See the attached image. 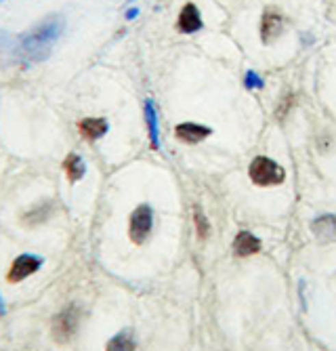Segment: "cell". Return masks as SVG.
Returning <instances> with one entry per match:
<instances>
[{
  "mask_svg": "<svg viewBox=\"0 0 336 351\" xmlns=\"http://www.w3.org/2000/svg\"><path fill=\"white\" fill-rule=\"evenodd\" d=\"M135 349H137V341L131 328L116 332L105 345V351H135Z\"/></svg>",
  "mask_w": 336,
  "mask_h": 351,
  "instance_id": "cell-12",
  "label": "cell"
},
{
  "mask_svg": "<svg viewBox=\"0 0 336 351\" xmlns=\"http://www.w3.org/2000/svg\"><path fill=\"white\" fill-rule=\"evenodd\" d=\"M194 223H196V232H198L200 240H206L208 234H210V223H208V219L204 217L202 208H196V210H194Z\"/></svg>",
  "mask_w": 336,
  "mask_h": 351,
  "instance_id": "cell-15",
  "label": "cell"
},
{
  "mask_svg": "<svg viewBox=\"0 0 336 351\" xmlns=\"http://www.w3.org/2000/svg\"><path fill=\"white\" fill-rule=\"evenodd\" d=\"M78 129H80V135L84 139L97 141L109 131V124H107L105 118H84V120L78 122Z\"/></svg>",
  "mask_w": 336,
  "mask_h": 351,
  "instance_id": "cell-9",
  "label": "cell"
},
{
  "mask_svg": "<svg viewBox=\"0 0 336 351\" xmlns=\"http://www.w3.org/2000/svg\"><path fill=\"white\" fill-rule=\"evenodd\" d=\"M210 129L204 124H196V122H181L177 129H175V135L179 141L188 143V145H196L200 141H204L206 137H210Z\"/></svg>",
  "mask_w": 336,
  "mask_h": 351,
  "instance_id": "cell-7",
  "label": "cell"
},
{
  "mask_svg": "<svg viewBox=\"0 0 336 351\" xmlns=\"http://www.w3.org/2000/svg\"><path fill=\"white\" fill-rule=\"evenodd\" d=\"M261 250V240L253 236L250 232H240L233 240V252L237 257H250Z\"/></svg>",
  "mask_w": 336,
  "mask_h": 351,
  "instance_id": "cell-10",
  "label": "cell"
},
{
  "mask_svg": "<svg viewBox=\"0 0 336 351\" xmlns=\"http://www.w3.org/2000/svg\"><path fill=\"white\" fill-rule=\"evenodd\" d=\"M11 40H13V36L9 34V32H3V29H0V51L7 49V47L11 45Z\"/></svg>",
  "mask_w": 336,
  "mask_h": 351,
  "instance_id": "cell-18",
  "label": "cell"
},
{
  "mask_svg": "<svg viewBox=\"0 0 336 351\" xmlns=\"http://www.w3.org/2000/svg\"><path fill=\"white\" fill-rule=\"evenodd\" d=\"M154 230V210L149 204H139L129 221V236L135 244H143Z\"/></svg>",
  "mask_w": 336,
  "mask_h": 351,
  "instance_id": "cell-3",
  "label": "cell"
},
{
  "mask_svg": "<svg viewBox=\"0 0 336 351\" xmlns=\"http://www.w3.org/2000/svg\"><path fill=\"white\" fill-rule=\"evenodd\" d=\"M139 15V9H131V11H127V19L131 21V19H135Z\"/></svg>",
  "mask_w": 336,
  "mask_h": 351,
  "instance_id": "cell-19",
  "label": "cell"
},
{
  "mask_svg": "<svg viewBox=\"0 0 336 351\" xmlns=\"http://www.w3.org/2000/svg\"><path fill=\"white\" fill-rule=\"evenodd\" d=\"M7 313V305H5V299L0 297V315H5Z\"/></svg>",
  "mask_w": 336,
  "mask_h": 351,
  "instance_id": "cell-20",
  "label": "cell"
},
{
  "mask_svg": "<svg viewBox=\"0 0 336 351\" xmlns=\"http://www.w3.org/2000/svg\"><path fill=\"white\" fill-rule=\"evenodd\" d=\"M78 324H80V311L78 307H66L64 311H59L55 315V320H53V339L57 343H68L76 330H78Z\"/></svg>",
  "mask_w": 336,
  "mask_h": 351,
  "instance_id": "cell-4",
  "label": "cell"
},
{
  "mask_svg": "<svg viewBox=\"0 0 336 351\" xmlns=\"http://www.w3.org/2000/svg\"><path fill=\"white\" fill-rule=\"evenodd\" d=\"M246 86H248V88H253V86H263V80L257 78L255 72H248V76H246Z\"/></svg>",
  "mask_w": 336,
  "mask_h": 351,
  "instance_id": "cell-17",
  "label": "cell"
},
{
  "mask_svg": "<svg viewBox=\"0 0 336 351\" xmlns=\"http://www.w3.org/2000/svg\"><path fill=\"white\" fill-rule=\"evenodd\" d=\"M313 232L320 236V238H330V236H334L336 234V217H330V215H326V217H320V219H315L313 221Z\"/></svg>",
  "mask_w": 336,
  "mask_h": 351,
  "instance_id": "cell-14",
  "label": "cell"
},
{
  "mask_svg": "<svg viewBox=\"0 0 336 351\" xmlns=\"http://www.w3.org/2000/svg\"><path fill=\"white\" fill-rule=\"evenodd\" d=\"M66 29V17L61 13H53V15H47L42 21H38L32 29H27L25 34L17 40V47H15V55L21 57L23 61H29V63H38V61H44L55 43L61 38Z\"/></svg>",
  "mask_w": 336,
  "mask_h": 351,
  "instance_id": "cell-1",
  "label": "cell"
},
{
  "mask_svg": "<svg viewBox=\"0 0 336 351\" xmlns=\"http://www.w3.org/2000/svg\"><path fill=\"white\" fill-rule=\"evenodd\" d=\"M292 101H294V97H292V93H288L286 97H284V101L278 106V112H276V118L278 120H284V116L288 114V110H290V106H292Z\"/></svg>",
  "mask_w": 336,
  "mask_h": 351,
  "instance_id": "cell-16",
  "label": "cell"
},
{
  "mask_svg": "<svg viewBox=\"0 0 336 351\" xmlns=\"http://www.w3.org/2000/svg\"><path fill=\"white\" fill-rule=\"evenodd\" d=\"M202 25H204L202 23V15H200L196 5L188 3L185 7L181 9L179 19H177V29L179 32H183V34H194V32L202 29Z\"/></svg>",
  "mask_w": 336,
  "mask_h": 351,
  "instance_id": "cell-8",
  "label": "cell"
},
{
  "mask_svg": "<svg viewBox=\"0 0 336 351\" xmlns=\"http://www.w3.org/2000/svg\"><path fill=\"white\" fill-rule=\"evenodd\" d=\"M131 3H133V0H131Z\"/></svg>",
  "mask_w": 336,
  "mask_h": 351,
  "instance_id": "cell-22",
  "label": "cell"
},
{
  "mask_svg": "<svg viewBox=\"0 0 336 351\" xmlns=\"http://www.w3.org/2000/svg\"><path fill=\"white\" fill-rule=\"evenodd\" d=\"M42 263H44V259L38 257V254L23 252V254H19V257L13 259L11 269H9V274H7V280H9L11 284H17V282H21V280L29 278L32 274H36V271L42 267Z\"/></svg>",
  "mask_w": 336,
  "mask_h": 351,
  "instance_id": "cell-5",
  "label": "cell"
},
{
  "mask_svg": "<svg viewBox=\"0 0 336 351\" xmlns=\"http://www.w3.org/2000/svg\"><path fill=\"white\" fill-rule=\"evenodd\" d=\"M3 3H7V0H0V5H3Z\"/></svg>",
  "mask_w": 336,
  "mask_h": 351,
  "instance_id": "cell-21",
  "label": "cell"
},
{
  "mask_svg": "<svg viewBox=\"0 0 336 351\" xmlns=\"http://www.w3.org/2000/svg\"><path fill=\"white\" fill-rule=\"evenodd\" d=\"M284 32V17L276 7H267L263 17H261V40L265 45H271L278 40Z\"/></svg>",
  "mask_w": 336,
  "mask_h": 351,
  "instance_id": "cell-6",
  "label": "cell"
},
{
  "mask_svg": "<svg viewBox=\"0 0 336 351\" xmlns=\"http://www.w3.org/2000/svg\"><path fill=\"white\" fill-rule=\"evenodd\" d=\"M248 175H250V181L255 185H261V187L280 185L286 179L284 169L278 162H273L271 158H267V156H257L255 158V160L250 162Z\"/></svg>",
  "mask_w": 336,
  "mask_h": 351,
  "instance_id": "cell-2",
  "label": "cell"
},
{
  "mask_svg": "<svg viewBox=\"0 0 336 351\" xmlns=\"http://www.w3.org/2000/svg\"><path fill=\"white\" fill-rule=\"evenodd\" d=\"M143 114H145V124H147V131H149L151 147L158 149L160 147V126H158V112H156V106L151 99H145Z\"/></svg>",
  "mask_w": 336,
  "mask_h": 351,
  "instance_id": "cell-11",
  "label": "cell"
},
{
  "mask_svg": "<svg viewBox=\"0 0 336 351\" xmlns=\"http://www.w3.org/2000/svg\"><path fill=\"white\" fill-rule=\"evenodd\" d=\"M64 169H66V175L72 183L80 181L84 175H86V162L82 160V156L78 154H70L64 162Z\"/></svg>",
  "mask_w": 336,
  "mask_h": 351,
  "instance_id": "cell-13",
  "label": "cell"
}]
</instances>
